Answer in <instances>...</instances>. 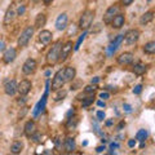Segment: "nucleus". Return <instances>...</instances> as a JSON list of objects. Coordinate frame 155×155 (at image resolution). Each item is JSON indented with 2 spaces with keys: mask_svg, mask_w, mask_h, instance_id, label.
I'll return each instance as SVG.
<instances>
[{
  "mask_svg": "<svg viewBox=\"0 0 155 155\" xmlns=\"http://www.w3.org/2000/svg\"><path fill=\"white\" fill-rule=\"evenodd\" d=\"M62 47V41L58 40L54 43V45L51 48V51L47 54V62L49 65H54L56 62H58V57H60V51Z\"/></svg>",
  "mask_w": 155,
  "mask_h": 155,
  "instance_id": "obj_1",
  "label": "nucleus"
},
{
  "mask_svg": "<svg viewBox=\"0 0 155 155\" xmlns=\"http://www.w3.org/2000/svg\"><path fill=\"white\" fill-rule=\"evenodd\" d=\"M94 19V11H85L83 12L80 17V21H79V27L81 30H88L91 27L92 22Z\"/></svg>",
  "mask_w": 155,
  "mask_h": 155,
  "instance_id": "obj_2",
  "label": "nucleus"
},
{
  "mask_svg": "<svg viewBox=\"0 0 155 155\" xmlns=\"http://www.w3.org/2000/svg\"><path fill=\"white\" fill-rule=\"evenodd\" d=\"M34 31H35V27L27 26L25 30L21 32V35H19V38H18V47H21V48L26 47L28 44V41H30V39L34 35Z\"/></svg>",
  "mask_w": 155,
  "mask_h": 155,
  "instance_id": "obj_3",
  "label": "nucleus"
},
{
  "mask_svg": "<svg viewBox=\"0 0 155 155\" xmlns=\"http://www.w3.org/2000/svg\"><path fill=\"white\" fill-rule=\"evenodd\" d=\"M48 93H49V80L47 81V89H45V92H44V96L41 97V100L38 102V105L35 106V109H34V111H32V115H34V116H38L43 110L45 109V104H47Z\"/></svg>",
  "mask_w": 155,
  "mask_h": 155,
  "instance_id": "obj_4",
  "label": "nucleus"
},
{
  "mask_svg": "<svg viewBox=\"0 0 155 155\" xmlns=\"http://www.w3.org/2000/svg\"><path fill=\"white\" fill-rule=\"evenodd\" d=\"M65 84V78H64V70H58L56 72L54 78L52 79V89L53 91H57V89H61Z\"/></svg>",
  "mask_w": 155,
  "mask_h": 155,
  "instance_id": "obj_5",
  "label": "nucleus"
},
{
  "mask_svg": "<svg viewBox=\"0 0 155 155\" xmlns=\"http://www.w3.org/2000/svg\"><path fill=\"white\" fill-rule=\"evenodd\" d=\"M123 39L125 40V44L132 45L134 43H137V40L140 39V31L133 28V30H129L125 32V35H123Z\"/></svg>",
  "mask_w": 155,
  "mask_h": 155,
  "instance_id": "obj_6",
  "label": "nucleus"
},
{
  "mask_svg": "<svg viewBox=\"0 0 155 155\" xmlns=\"http://www.w3.org/2000/svg\"><path fill=\"white\" fill-rule=\"evenodd\" d=\"M36 67H38L36 61L34 60V58H28V60L25 61V64L22 66V71H23V74H26V75H31L35 72Z\"/></svg>",
  "mask_w": 155,
  "mask_h": 155,
  "instance_id": "obj_7",
  "label": "nucleus"
},
{
  "mask_svg": "<svg viewBox=\"0 0 155 155\" xmlns=\"http://www.w3.org/2000/svg\"><path fill=\"white\" fill-rule=\"evenodd\" d=\"M119 11H120V7L118 5V4H114V5H111V7L107 9V11H106V13H105V16H104V22H105V23H111L113 18L119 13Z\"/></svg>",
  "mask_w": 155,
  "mask_h": 155,
  "instance_id": "obj_8",
  "label": "nucleus"
},
{
  "mask_svg": "<svg viewBox=\"0 0 155 155\" xmlns=\"http://www.w3.org/2000/svg\"><path fill=\"white\" fill-rule=\"evenodd\" d=\"M72 47H74V44H72V41H67L66 44H64L61 47V51H60V57H58V61L64 62L67 57H69V54L71 53L72 51Z\"/></svg>",
  "mask_w": 155,
  "mask_h": 155,
  "instance_id": "obj_9",
  "label": "nucleus"
},
{
  "mask_svg": "<svg viewBox=\"0 0 155 155\" xmlns=\"http://www.w3.org/2000/svg\"><path fill=\"white\" fill-rule=\"evenodd\" d=\"M31 87H32V84L30 80H27V79L21 80V83L17 84V92L21 96H26V94H28V92L31 91Z\"/></svg>",
  "mask_w": 155,
  "mask_h": 155,
  "instance_id": "obj_10",
  "label": "nucleus"
},
{
  "mask_svg": "<svg viewBox=\"0 0 155 155\" xmlns=\"http://www.w3.org/2000/svg\"><path fill=\"white\" fill-rule=\"evenodd\" d=\"M133 53H130V52H124L122 53L119 57H118V64L119 65H122V66H128L130 65L133 62Z\"/></svg>",
  "mask_w": 155,
  "mask_h": 155,
  "instance_id": "obj_11",
  "label": "nucleus"
},
{
  "mask_svg": "<svg viewBox=\"0 0 155 155\" xmlns=\"http://www.w3.org/2000/svg\"><path fill=\"white\" fill-rule=\"evenodd\" d=\"M67 22H69V17H67L66 13H61L60 16H58L57 21H56V28L57 30H65V28L67 27Z\"/></svg>",
  "mask_w": 155,
  "mask_h": 155,
  "instance_id": "obj_12",
  "label": "nucleus"
},
{
  "mask_svg": "<svg viewBox=\"0 0 155 155\" xmlns=\"http://www.w3.org/2000/svg\"><path fill=\"white\" fill-rule=\"evenodd\" d=\"M122 41H123V35H118L115 39H114V41L111 43V44L109 45L107 48V56H113L114 53L116 52V49L119 48V45L122 44Z\"/></svg>",
  "mask_w": 155,
  "mask_h": 155,
  "instance_id": "obj_13",
  "label": "nucleus"
},
{
  "mask_svg": "<svg viewBox=\"0 0 155 155\" xmlns=\"http://www.w3.org/2000/svg\"><path fill=\"white\" fill-rule=\"evenodd\" d=\"M4 92L8 94V96H14L17 92V81L12 79V80H8L5 84H4Z\"/></svg>",
  "mask_w": 155,
  "mask_h": 155,
  "instance_id": "obj_14",
  "label": "nucleus"
},
{
  "mask_svg": "<svg viewBox=\"0 0 155 155\" xmlns=\"http://www.w3.org/2000/svg\"><path fill=\"white\" fill-rule=\"evenodd\" d=\"M52 32L49 30H41L40 32H39V41L43 45H48L49 43L52 41Z\"/></svg>",
  "mask_w": 155,
  "mask_h": 155,
  "instance_id": "obj_15",
  "label": "nucleus"
},
{
  "mask_svg": "<svg viewBox=\"0 0 155 155\" xmlns=\"http://www.w3.org/2000/svg\"><path fill=\"white\" fill-rule=\"evenodd\" d=\"M16 57H17V51L14 49V48H8L3 54V61L5 62V64H11V62L16 60Z\"/></svg>",
  "mask_w": 155,
  "mask_h": 155,
  "instance_id": "obj_16",
  "label": "nucleus"
},
{
  "mask_svg": "<svg viewBox=\"0 0 155 155\" xmlns=\"http://www.w3.org/2000/svg\"><path fill=\"white\" fill-rule=\"evenodd\" d=\"M75 76H76V70H75V67L69 66V67H66V69L64 70L65 83H66V81H72V80L75 79Z\"/></svg>",
  "mask_w": 155,
  "mask_h": 155,
  "instance_id": "obj_17",
  "label": "nucleus"
},
{
  "mask_svg": "<svg viewBox=\"0 0 155 155\" xmlns=\"http://www.w3.org/2000/svg\"><path fill=\"white\" fill-rule=\"evenodd\" d=\"M23 132H25L26 137L30 138V137H31V134L36 132V124H35V122H34V120H28V122L25 124Z\"/></svg>",
  "mask_w": 155,
  "mask_h": 155,
  "instance_id": "obj_18",
  "label": "nucleus"
},
{
  "mask_svg": "<svg viewBox=\"0 0 155 155\" xmlns=\"http://www.w3.org/2000/svg\"><path fill=\"white\" fill-rule=\"evenodd\" d=\"M125 22V18H124V14H120L118 13L116 16L113 18V21H111V25H113L114 28H120Z\"/></svg>",
  "mask_w": 155,
  "mask_h": 155,
  "instance_id": "obj_19",
  "label": "nucleus"
},
{
  "mask_svg": "<svg viewBox=\"0 0 155 155\" xmlns=\"http://www.w3.org/2000/svg\"><path fill=\"white\" fill-rule=\"evenodd\" d=\"M75 147H76V143H75V140L71 138V137H67L64 142V149L66 153H72L75 151Z\"/></svg>",
  "mask_w": 155,
  "mask_h": 155,
  "instance_id": "obj_20",
  "label": "nucleus"
},
{
  "mask_svg": "<svg viewBox=\"0 0 155 155\" xmlns=\"http://www.w3.org/2000/svg\"><path fill=\"white\" fill-rule=\"evenodd\" d=\"M47 23V16L44 13H39L36 18H35V25H34V27L35 28H40L43 27Z\"/></svg>",
  "mask_w": 155,
  "mask_h": 155,
  "instance_id": "obj_21",
  "label": "nucleus"
},
{
  "mask_svg": "<svg viewBox=\"0 0 155 155\" xmlns=\"http://www.w3.org/2000/svg\"><path fill=\"white\" fill-rule=\"evenodd\" d=\"M154 19V12L153 11H149L146 13H143L141 18H140V23L141 25H147V23H150Z\"/></svg>",
  "mask_w": 155,
  "mask_h": 155,
  "instance_id": "obj_22",
  "label": "nucleus"
},
{
  "mask_svg": "<svg viewBox=\"0 0 155 155\" xmlns=\"http://www.w3.org/2000/svg\"><path fill=\"white\" fill-rule=\"evenodd\" d=\"M23 150V142L22 141H14L11 145V153L12 154H19Z\"/></svg>",
  "mask_w": 155,
  "mask_h": 155,
  "instance_id": "obj_23",
  "label": "nucleus"
},
{
  "mask_svg": "<svg viewBox=\"0 0 155 155\" xmlns=\"http://www.w3.org/2000/svg\"><path fill=\"white\" fill-rule=\"evenodd\" d=\"M145 71H146V65H143L142 62H138L133 66V72L136 75H143Z\"/></svg>",
  "mask_w": 155,
  "mask_h": 155,
  "instance_id": "obj_24",
  "label": "nucleus"
},
{
  "mask_svg": "<svg viewBox=\"0 0 155 155\" xmlns=\"http://www.w3.org/2000/svg\"><path fill=\"white\" fill-rule=\"evenodd\" d=\"M14 19V11L9 8L5 12V16H4V25H11Z\"/></svg>",
  "mask_w": 155,
  "mask_h": 155,
  "instance_id": "obj_25",
  "label": "nucleus"
},
{
  "mask_svg": "<svg viewBox=\"0 0 155 155\" xmlns=\"http://www.w3.org/2000/svg\"><path fill=\"white\" fill-rule=\"evenodd\" d=\"M143 52L146 54H154L155 53V41H149L143 45Z\"/></svg>",
  "mask_w": 155,
  "mask_h": 155,
  "instance_id": "obj_26",
  "label": "nucleus"
},
{
  "mask_svg": "<svg viewBox=\"0 0 155 155\" xmlns=\"http://www.w3.org/2000/svg\"><path fill=\"white\" fill-rule=\"evenodd\" d=\"M149 132L146 129H140L137 134H136V141H140V142H145V140L147 138Z\"/></svg>",
  "mask_w": 155,
  "mask_h": 155,
  "instance_id": "obj_27",
  "label": "nucleus"
},
{
  "mask_svg": "<svg viewBox=\"0 0 155 155\" xmlns=\"http://www.w3.org/2000/svg\"><path fill=\"white\" fill-rule=\"evenodd\" d=\"M78 125V119L76 118H67V122H66V129L67 130H74Z\"/></svg>",
  "mask_w": 155,
  "mask_h": 155,
  "instance_id": "obj_28",
  "label": "nucleus"
},
{
  "mask_svg": "<svg viewBox=\"0 0 155 155\" xmlns=\"http://www.w3.org/2000/svg\"><path fill=\"white\" fill-rule=\"evenodd\" d=\"M87 34H88V31L84 30V32L79 36V39H78V41H76V44L74 45V51H75V52L79 51V48H80V45H81V43L84 41V39H85V36H87Z\"/></svg>",
  "mask_w": 155,
  "mask_h": 155,
  "instance_id": "obj_29",
  "label": "nucleus"
},
{
  "mask_svg": "<svg viewBox=\"0 0 155 155\" xmlns=\"http://www.w3.org/2000/svg\"><path fill=\"white\" fill-rule=\"evenodd\" d=\"M66 94H67V92H66V91H62V88H61V89H57V94L54 96V101H61V100H64L65 97H66Z\"/></svg>",
  "mask_w": 155,
  "mask_h": 155,
  "instance_id": "obj_30",
  "label": "nucleus"
},
{
  "mask_svg": "<svg viewBox=\"0 0 155 155\" xmlns=\"http://www.w3.org/2000/svg\"><path fill=\"white\" fill-rule=\"evenodd\" d=\"M94 102V96L92 94V96H89L88 98H83V107H88V106H91L92 104Z\"/></svg>",
  "mask_w": 155,
  "mask_h": 155,
  "instance_id": "obj_31",
  "label": "nucleus"
},
{
  "mask_svg": "<svg viewBox=\"0 0 155 155\" xmlns=\"http://www.w3.org/2000/svg\"><path fill=\"white\" fill-rule=\"evenodd\" d=\"M96 85L94 84H91V85H87L85 88H84V93H94V91H96Z\"/></svg>",
  "mask_w": 155,
  "mask_h": 155,
  "instance_id": "obj_32",
  "label": "nucleus"
},
{
  "mask_svg": "<svg viewBox=\"0 0 155 155\" xmlns=\"http://www.w3.org/2000/svg\"><path fill=\"white\" fill-rule=\"evenodd\" d=\"M30 138L34 142L39 143V142H40V138H41V136H40V133H39V132H35V133H32V134H31V137H30Z\"/></svg>",
  "mask_w": 155,
  "mask_h": 155,
  "instance_id": "obj_33",
  "label": "nucleus"
},
{
  "mask_svg": "<svg viewBox=\"0 0 155 155\" xmlns=\"http://www.w3.org/2000/svg\"><path fill=\"white\" fill-rule=\"evenodd\" d=\"M141 92H142V85H141V84L136 85L134 88H133V93H134V94H140Z\"/></svg>",
  "mask_w": 155,
  "mask_h": 155,
  "instance_id": "obj_34",
  "label": "nucleus"
},
{
  "mask_svg": "<svg viewBox=\"0 0 155 155\" xmlns=\"http://www.w3.org/2000/svg\"><path fill=\"white\" fill-rule=\"evenodd\" d=\"M100 98L107 100V98H110V93H107V92H102V93H100Z\"/></svg>",
  "mask_w": 155,
  "mask_h": 155,
  "instance_id": "obj_35",
  "label": "nucleus"
},
{
  "mask_svg": "<svg viewBox=\"0 0 155 155\" xmlns=\"http://www.w3.org/2000/svg\"><path fill=\"white\" fill-rule=\"evenodd\" d=\"M97 119L98 120H104L105 119V113L104 111H97Z\"/></svg>",
  "mask_w": 155,
  "mask_h": 155,
  "instance_id": "obj_36",
  "label": "nucleus"
},
{
  "mask_svg": "<svg viewBox=\"0 0 155 155\" xmlns=\"http://www.w3.org/2000/svg\"><path fill=\"white\" fill-rule=\"evenodd\" d=\"M123 109H124V111H127V113H130V111H132V107H130V105H128V104H124Z\"/></svg>",
  "mask_w": 155,
  "mask_h": 155,
  "instance_id": "obj_37",
  "label": "nucleus"
},
{
  "mask_svg": "<svg viewBox=\"0 0 155 155\" xmlns=\"http://www.w3.org/2000/svg\"><path fill=\"white\" fill-rule=\"evenodd\" d=\"M105 150H106L105 146H98V147H96V153H97V154H101V153H104Z\"/></svg>",
  "mask_w": 155,
  "mask_h": 155,
  "instance_id": "obj_38",
  "label": "nucleus"
},
{
  "mask_svg": "<svg viewBox=\"0 0 155 155\" xmlns=\"http://www.w3.org/2000/svg\"><path fill=\"white\" fill-rule=\"evenodd\" d=\"M25 9H26V8L23 7V5H22V7H19V8H18V11H17V14H18V16H22V14L25 13Z\"/></svg>",
  "mask_w": 155,
  "mask_h": 155,
  "instance_id": "obj_39",
  "label": "nucleus"
},
{
  "mask_svg": "<svg viewBox=\"0 0 155 155\" xmlns=\"http://www.w3.org/2000/svg\"><path fill=\"white\" fill-rule=\"evenodd\" d=\"M134 2V0H122V3H123V5L124 7H128V5H130Z\"/></svg>",
  "mask_w": 155,
  "mask_h": 155,
  "instance_id": "obj_40",
  "label": "nucleus"
},
{
  "mask_svg": "<svg viewBox=\"0 0 155 155\" xmlns=\"http://www.w3.org/2000/svg\"><path fill=\"white\" fill-rule=\"evenodd\" d=\"M128 146L132 149V147H134L136 146V140H129L128 141Z\"/></svg>",
  "mask_w": 155,
  "mask_h": 155,
  "instance_id": "obj_41",
  "label": "nucleus"
},
{
  "mask_svg": "<svg viewBox=\"0 0 155 155\" xmlns=\"http://www.w3.org/2000/svg\"><path fill=\"white\" fill-rule=\"evenodd\" d=\"M5 51V43H4V40H0V52Z\"/></svg>",
  "mask_w": 155,
  "mask_h": 155,
  "instance_id": "obj_42",
  "label": "nucleus"
},
{
  "mask_svg": "<svg viewBox=\"0 0 155 155\" xmlns=\"http://www.w3.org/2000/svg\"><path fill=\"white\" fill-rule=\"evenodd\" d=\"M98 83H100V78L98 76H94L93 79H92V84L96 85V84H98Z\"/></svg>",
  "mask_w": 155,
  "mask_h": 155,
  "instance_id": "obj_43",
  "label": "nucleus"
},
{
  "mask_svg": "<svg viewBox=\"0 0 155 155\" xmlns=\"http://www.w3.org/2000/svg\"><path fill=\"white\" fill-rule=\"evenodd\" d=\"M106 127H111V125L114 124V119H109V120H106Z\"/></svg>",
  "mask_w": 155,
  "mask_h": 155,
  "instance_id": "obj_44",
  "label": "nucleus"
},
{
  "mask_svg": "<svg viewBox=\"0 0 155 155\" xmlns=\"http://www.w3.org/2000/svg\"><path fill=\"white\" fill-rule=\"evenodd\" d=\"M118 147H119V143H118V142H113V143L110 145V149H111V150H114V149H118Z\"/></svg>",
  "mask_w": 155,
  "mask_h": 155,
  "instance_id": "obj_45",
  "label": "nucleus"
},
{
  "mask_svg": "<svg viewBox=\"0 0 155 155\" xmlns=\"http://www.w3.org/2000/svg\"><path fill=\"white\" fill-rule=\"evenodd\" d=\"M97 105H98V106H100V107H105V106H106V104L104 102V101H102V100L97 101Z\"/></svg>",
  "mask_w": 155,
  "mask_h": 155,
  "instance_id": "obj_46",
  "label": "nucleus"
},
{
  "mask_svg": "<svg viewBox=\"0 0 155 155\" xmlns=\"http://www.w3.org/2000/svg\"><path fill=\"white\" fill-rule=\"evenodd\" d=\"M18 104H19V105H23V104H25V96L19 97V100H18Z\"/></svg>",
  "mask_w": 155,
  "mask_h": 155,
  "instance_id": "obj_47",
  "label": "nucleus"
},
{
  "mask_svg": "<svg viewBox=\"0 0 155 155\" xmlns=\"http://www.w3.org/2000/svg\"><path fill=\"white\" fill-rule=\"evenodd\" d=\"M53 2V0H43V3L45 4V5H49V4Z\"/></svg>",
  "mask_w": 155,
  "mask_h": 155,
  "instance_id": "obj_48",
  "label": "nucleus"
},
{
  "mask_svg": "<svg viewBox=\"0 0 155 155\" xmlns=\"http://www.w3.org/2000/svg\"><path fill=\"white\" fill-rule=\"evenodd\" d=\"M124 125H125V123H124V122H122V123H120V124L118 125V129H122V128L124 127Z\"/></svg>",
  "mask_w": 155,
  "mask_h": 155,
  "instance_id": "obj_49",
  "label": "nucleus"
},
{
  "mask_svg": "<svg viewBox=\"0 0 155 155\" xmlns=\"http://www.w3.org/2000/svg\"><path fill=\"white\" fill-rule=\"evenodd\" d=\"M32 2H34V3H40L41 0H32Z\"/></svg>",
  "mask_w": 155,
  "mask_h": 155,
  "instance_id": "obj_50",
  "label": "nucleus"
},
{
  "mask_svg": "<svg viewBox=\"0 0 155 155\" xmlns=\"http://www.w3.org/2000/svg\"><path fill=\"white\" fill-rule=\"evenodd\" d=\"M147 2H151V0H147Z\"/></svg>",
  "mask_w": 155,
  "mask_h": 155,
  "instance_id": "obj_51",
  "label": "nucleus"
}]
</instances>
